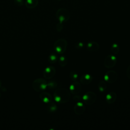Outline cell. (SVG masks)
<instances>
[{
    "mask_svg": "<svg viewBox=\"0 0 130 130\" xmlns=\"http://www.w3.org/2000/svg\"><path fill=\"white\" fill-rule=\"evenodd\" d=\"M69 16V12L68 10L65 8H60L58 9L56 12V17L60 23L64 21L67 20Z\"/></svg>",
    "mask_w": 130,
    "mask_h": 130,
    "instance_id": "6da1fadb",
    "label": "cell"
},
{
    "mask_svg": "<svg viewBox=\"0 0 130 130\" xmlns=\"http://www.w3.org/2000/svg\"><path fill=\"white\" fill-rule=\"evenodd\" d=\"M38 0H26L24 4L27 8L34 9L38 6Z\"/></svg>",
    "mask_w": 130,
    "mask_h": 130,
    "instance_id": "7a4b0ae2",
    "label": "cell"
},
{
    "mask_svg": "<svg viewBox=\"0 0 130 130\" xmlns=\"http://www.w3.org/2000/svg\"><path fill=\"white\" fill-rule=\"evenodd\" d=\"M105 60L108 61L107 63H105V66L107 67H111L113 66L116 62V58L113 56H107Z\"/></svg>",
    "mask_w": 130,
    "mask_h": 130,
    "instance_id": "3957f363",
    "label": "cell"
},
{
    "mask_svg": "<svg viewBox=\"0 0 130 130\" xmlns=\"http://www.w3.org/2000/svg\"><path fill=\"white\" fill-rule=\"evenodd\" d=\"M35 82H37V84L39 85L37 86V88H36L35 89H37V90H38V89L44 90L47 86V84L45 83V81H44L42 79H39H39H38Z\"/></svg>",
    "mask_w": 130,
    "mask_h": 130,
    "instance_id": "277c9868",
    "label": "cell"
},
{
    "mask_svg": "<svg viewBox=\"0 0 130 130\" xmlns=\"http://www.w3.org/2000/svg\"><path fill=\"white\" fill-rule=\"evenodd\" d=\"M14 4L18 6H22L24 4L23 0H14Z\"/></svg>",
    "mask_w": 130,
    "mask_h": 130,
    "instance_id": "5b68a950",
    "label": "cell"
},
{
    "mask_svg": "<svg viewBox=\"0 0 130 130\" xmlns=\"http://www.w3.org/2000/svg\"><path fill=\"white\" fill-rule=\"evenodd\" d=\"M88 48L89 49H91V50H92V47H93V43H89L88 44ZM93 49H94V50H95L96 49H97V48H93Z\"/></svg>",
    "mask_w": 130,
    "mask_h": 130,
    "instance_id": "8992f818",
    "label": "cell"
},
{
    "mask_svg": "<svg viewBox=\"0 0 130 130\" xmlns=\"http://www.w3.org/2000/svg\"><path fill=\"white\" fill-rule=\"evenodd\" d=\"M56 1H60V0H56Z\"/></svg>",
    "mask_w": 130,
    "mask_h": 130,
    "instance_id": "52a82bcc",
    "label": "cell"
},
{
    "mask_svg": "<svg viewBox=\"0 0 130 130\" xmlns=\"http://www.w3.org/2000/svg\"><path fill=\"white\" fill-rule=\"evenodd\" d=\"M0 85H1V82H0Z\"/></svg>",
    "mask_w": 130,
    "mask_h": 130,
    "instance_id": "ba28073f",
    "label": "cell"
}]
</instances>
